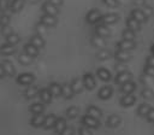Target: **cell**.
<instances>
[{
	"mask_svg": "<svg viewBox=\"0 0 154 135\" xmlns=\"http://www.w3.org/2000/svg\"><path fill=\"white\" fill-rule=\"evenodd\" d=\"M101 19H102V16H101L100 11L96 10V8L90 10V11L87 13V16H85V20H87L89 24H97L99 22H101Z\"/></svg>",
	"mask_w": 154,
	"mask_h": 135,
	"instance_id": "obj_1",
	"label": "cell"
},
{
	"mask_svg": "<svg viewBox=\"0 0 154 135\" xmlns=\"http://www.w3.org/2000/svg\"><path fill=\"white\" fill-rule=\"evenodd\" d=\"M34 81H35V76L30 72H23L17 77V83L22 86H30Z\"/></svg>",
	"mask_w": 154,
	"mask_h": 135,
	"instance_id": "obj_2",
	"label": "cell"
},
{
	"mask_svg": "<svg viewBox=\"0 0 154 135\" xmlns=\"http://www.w3.org/2000/svg\"><path fill=\"white\" fill-rule=\"evenodd\" d=\"M82 124L90 128V129H97L100 127V122H99V118H94L89 115H85L83 118H82Z\"/></svg>",
	"mask_w": 154,
	"mask_h": 135,
	"instance_id": "obj_3",
	"label": "cell"
},
{
	"mask_svg": "<svg viewBox=\"0 0 154 135\" xmlns=\"http://www.w3.org/2000/svg\"><path fill=\"white\" fill-rule=\"evenodd\" d=\"M131 77H132V75H131L129 71L118 72L117 76H116V78H114V82H116L117 84H120V86H122V84H124V83L131 81Z\"/></svg>",
	"mask_w": 154,
	"mask_h": 135,
	"instance_id": "obj_4",
	"label": "cell"
},
{
	"mask_svg": "<svg viewBox=\"0 0 154 135\" xmlns=\"http://www.w3.org/2000/svg\"><path fill=\"white\" fill-rule=\"evenodd\" d=\"M83 83H84V88H87L88 90H91V89H94L95 88V86H96V81H95V77L91 75V74H84V76H83Z\"/></svg>",
	"mask_w": 154,
	"mask_h": 135,
	"instance_id": "obj_5",
	"label": "cell"
},
{
	"mask_svg": "<svg viewBox=\"0 0 154 135\" xmlns=\"http://www.w3.org/2000/svg\"><path fill=\"white\" fill-rule=\"evenodd\" d=\"M114 58L117 59V61L120 63H126L131 59V54L129 53V51H124V49H118L114 53Z\"/></svg>",
	"mask_w": 154,
	"mask_h": 135,
	"instance_id": "obj_6",
	"label": "cell"
},
{
	"mask_svg": "<svg viewBox=\"0 0 154 135\" xmlns=\"http://www.w3.org/2000/svg\"><path fill=\"white\" fill-rule=\"evenodd\" d=\"M42 11H43L45 13H47V14H51V16H57V14L59 13L58 6L51 4L49 1H47V2H45V4L42 5Z\"/></svg>",
	"mask_w": 154,
	"mask_h": 135,
	"instance_id": "obj_7",
	"label": "cell"
},
{
	"mask_svg": "<svg viewBox=\"0 0 154 135\" xmlns=\"http://www.w3.org/2000/svg\"><path fill=\"white\" fill-rule=\"evenodd\" d=\"M95 33H96V35H99V36H102V37H107V36H109L111 35V30L108 29V27L106 25V24H96V27H95Z\"/></svg>",
	"mask_w": 154,
	"mask_h": 135,
	"instance_id": "obj_8",
	"label": "cell"
},
{
	"mask_svg": "<svg viewBox=\"0 0 154 135\" xmlns=\"http://www.w3.org/2000/svg\"><path fill=\"white\" fill-rule=\"evenodd\" d=\"M135 42L134 41H130V40H122L117 43V48L118 49H124V51H131L135 48Z\"/></svg>",
	"mask_w": 154,
	"mask_h": 135,
	"instance_id": "obj_9",
	"label": "cell"
},
{
	"mask_svg": "<svg viewBox=\"0 0 154 135\" xmlns=\"http://www.w3.org/2000/svg\"><path fill=\"white\" fill-rule=\"evenodd\" d=\"M118 19H119V16H118V14H116V13H107V14L102 16L101 22H102L103 24H106V25H111V24L117 23Z\"/></svg>",
	"mask_w": 154,
	"mask_h": 135,
	"instance_id": "obj_10",
	"label": "cell"
},
{
	"mask_svg": "<svg viewBox=\"0 0 154 135\" xmlns=\"http://www.w3.org/2000/svg\"><path fill=\"white\" fill-rule=\"evenodd\" d=\"M96 75H97V77H99L101 81H103V82H108V81H111V78H112L111 72H109L107 69H105V68L97 69V70H96Z\"/></svg>",
	"mask_w": 154,
	"mask_h": 135,
	"instance_id": "obj_11",
	"label": "cell"
},
{
	"mask_svg": "<svg viewBox=\"0 0 154 135\" xmlns=\"http://www.w3.org/2000/svg\"><path fill=\"white\" fill-rule=\"evenodd\" d=\"M40 22H42L45 25H47V27H54L55 24H57V18H55V16H51V14H47V13H45L41 18H40Z\"/></svg>",
	"mask_w": 154,
	"mask_h": 135,
	"instance_id": "obj_12",
	"label": "cell"
},
{
	"mask_svg": "<svg viewBox=\"0 0 154 135\" xmlns=\"http://www.w3.org/2000/svg\"><path fill=\"white\" fill-rule=\"evenodd\" d=\"M112 93H113L112 87H109V86H105V87H102V88L99 90V94H97V95H99V98H100L101 100H107V99L111 98Z\"/></svg>",
	"mask_w": 154,
	"mask_h": 135,
	"instance_id": "obj_13",
	"label": "cell"
},
{
	"mask_svg": "<svg viewBox=\"0 0 154 135\" xmlns=\"http://www.w3.org/2000/svg\"><path fill=\"white\" fill-rule=\"evenodd\" d=\"M38 96H40V100L43 102V104H49L52 101V93L49 92V89H41L38 92Z\"/></svg>",
	"mask_w": 154,
	"mask_h": 135,
	"instance_id": "obj_14",
	"label": "cell"
},
{
	"mask_svg": "<svg viewBox=\"0 0 154 135\" xmlns=\"http://www.w3.org/2000/svg\"><path fill=\"white\" fill-rule=\"evenodd\" d=\"M135 101H136V96H134L132 94H125L120 99V105L124 106V107H129V106L134 105Z\"/></svg>",
	"mask_w": 154,
	"mask_h": 135,
	"instance_id": "obj_15",
	"label": "cell"
},
{
	"mask_svg": "<svg viewBox=\"0 0 154 135\" xmlns=\"http://www.w3.org/2000/svg\"><path fill=\"white\" fill-rule=\"evenodd\" d=\"M131 17L135 18L136 20H138L140 23H144L147 20V17L143 12V10H140V8H135L131 11Z\"/></svg>",
	"mask_w": 154,
	"mask_h": 135,
	"instance_id": "obj_16",
	"label": "cell"
},
{
	"mask_svg": "<svg viewBox=\"0 0 154 135\" xmlns=\"http://www.w3.org/2000/svg\"><path fill=\"white\" fill-rule=\"evenodd\" d=\"M90 41H91V45H93L94 47H96V48H105V46H106L105 37L99 36V35H96V34L91 37Z\"/></svg>",
	"mask_w": 154,
	"mask_h": 135,
	"instance_id": "obj_17",
	"label": "cell"
},
{
	"mask_svg": "<svg viewBox=\"0 0 154 135\" xmlns=\"http://www.w3.org/2000/svg\"><path fill=\"white\" fill-rule=\"evenodd\" d=\"M45 119H46V116H43L42 113H38V115H35V116L31 118L30 123H31V125H32V127L38 128V127H41V125L43 127Z\"/></svg>",
	"mask_w": 154,
	"mask_h": 135,
	"instance_id": "obj_18",
	"label": "cell"
},
{
	"mask_svg": "<svg viewBox=\"0 0 154 135\" xmlns=\"http://www.w3.org/2000/svg\"><path fill=\"white\" fill-rule=\"evenodd\" d=\"M16 52V49H14V46L13 45H10V43H4V45H1L0 46V54L1 55H11V54H13Z\"/></svg>",
	"mask_w": 154,
	"mask_h": 135,
	"instance_id": "obj_19",
	"label": "cell"
},
{
	"mask_svg": "<svg viewBox=\"0 0 154 135\" xmlns=\"http://www.w3.org/2000/svg\"><path fill=\"white\" fill-rule=\"evenodd\" d=\"M24 4H25V0H12L11 4H10V10H11V12H13V13L19 12V11L23 8Z\"/></svg>",
	"mask_w": 154,
	"mask_h": 135,
	"instance_id": "obj_20",
	"label": "cell"
},
{
	"mask_svg": "<svg viewBox=\"0 0 154 135\" xmlns=\"http://www.w3.org/2000/svg\"><path fill=\"white\" fill-rule=\"evenodd\" d=\"M48 89H49V92L52 93L53 96H59L63 93V86H60L59 83H55V82L51 83Z\"/></svg>",
	"mask_w": 154,
	"mask_h": 135,
	"instance_id": "obj_21",
	"label": "cell"
},
{
	"mask_svg": "<svg viewBox=\"0 0 154 135\" xmlns=\"http://www.w3.org/2000/svg\"><path fill=\"white\" fill-rule=\"evenodd\" d=\"M57 117L54 115H48L46 116V119H45V123H43V128L45 129H51V128H54L55 125V122H57Z\"/></svg>",
	"mask_w": 154,
	"mask_h": 135,
	"instance_id": "obj_22",
	"label": "cell"
},
{
	"mask_svg": "<svg viewBox=\"0 0 154 135\" xmlns=\"http://www.w3.org/2000/svg\"><path fill=\"white\" fill-rule=\"evenodd\" d=\"M71 87L73 89L75 93H81L84 88V83H83V80L82 78H75L71 83Z\"/></svg>",
	"mask_w": 154,
	"mask_h": 135,
	"instance_id": "obj_23",
	"label": "cell"
},
{
	"mask_svg": "<svg viewBox=\"0 0 154 135\" xmlns=\"http://www.w3.org/2000/svg\"><path fill=\"white\" fill-rule=\"evenodd\" d=\"M43 110H45V106H43V102H42V101H41V102H34V104H31L30 107H29V111H30L31 113H34V115L42 113Z\"/></svg>",
	"mask_w": 154,
	"mask_h": 135,
	"instance_id": "obj_24",
	"label": "cell"
},
{
	"mask_svg": "<svg viewBox=\"0 0 154 135\" xmlns=\"http://www.w3.org/2000/svg\"><path fill=\"white\" fill-rule=\"evenodd\" d=\"M120 89H122V92L124 94H131L136 89V83H134L132 81H129V82L122 84V88Z\"/></svg>",
	"mask_w": 154,
	"mask_h": 135,
	"instance_id": "obj_25",
	"label": "cell"
},
{
	"mask_svg": "<svg viewBox=\"0 0 154 135\" xmlns=\"http://www.w3.org/2000/svg\"><path fill=\"white\" fill-rule=\"evenodd\" d=\"M140 24H141V23H140L138 20H136L135 18H132V17H130V18H128V19H126V27H128L129 29L134 30V31L140 30V28H141V25H140Z\"/></svg>",
	"mask_w": 154,
	"mask_h": 135,
	"instance_id": "obj_26",
	"label": "cell"
},
{
	"mask_svg": "<svg viewBox=\"0 0 154 135\" xmlns=\"http://www.w3.org/2000/svg\"><path fill=\"white\" fill-rule=\"evenodd\" d=\"M24 52L28 53V54H30V55L34 58V57H36V55L38 54V48H37L36 46H34L31 42H29V43H26V45L24 46Z\"/></svg>",
	"mask_w": 154,
	"mask_h": 135,
	"instance_id": "obj_27",
	"label": "cell"
},
{
	"mask_svg": "<svg viewBox=\"0 0 154 135\" xmlns=\"http://www.w3.org/2000/svg\"><path fill=\"white\" fill-rule=\"evenodd\" d=\"M38 88L37 87H35V86H30V87H28L26 89H25V92H24V95H25V98L26 99H32V98H35L37 94H38Z\"/></svg>",
	"mask_w": 154,
	"mask_h": 135,
	"instance_id": "obj_28",
	"label": "cell"
},
{
	"mask_svg": "<svg viewBox=\"0 0 154 135\" xmlns=\"http://www.w3.org/2000/svg\"><path fill=\"white\" fill-rule=\"evenodd\" d=\"M87 115H89V116H91V117H94V118H100L101 116H102V112H101V110L100 108H97L96 106H88V108H87Z\"/></svg>",
	"mask_w": 154,
	"mask_h": 135,
	"instance_id": "obj_29",
	"label": "cell"
},
{
	"mask_svg": "<svg viewBox=\"0 0 154 135\" xmlns=\"http://www.w3.org/2000/svg\"><path fill=\"white\" fill-rule=\"evenodd\" d=\"M30 42L34 45V46H36L37 48H42L43 46H45V40L42 39V35H34L31 39H30Z\"/></svg>",
	"mask_w": 154,
	"mask_h": 135,
	"instance_id": "obj_30",
	"label": "cell"
},
{
	"mask_svg": "<svg viewBox=\"0 0 154 135\" xmlns=\"http://www.w3.org/2000/svg\"><path fill=\"white\" fill-rule=\"evenodd\" d=\"M18 61L22 64V65H29V64H31V61H32V57L30 55V54H28V53H20L19 55H18Z\"/></svg>",
	"mask_w": 154,
	"mask_h": 135,
	"instance_id": "obj_31",
	"label": "cell"
},
{
	"mask_svg": "<svg viewBox=\"0 0 154 135\" xmlns=\"http://www.w3.org/2000/svg\"><path fill=\"white\" fill-rule=\"evenodd\" d=\"M1 64H2V66H4V69H5V71H6V75H8V76H13V75H14L16 69H14V66H13V64H12L11 61L4 60Z\"/></svg>",
	"mask_w": 154,
	"mask_h": 135,
	"instance_id": "obj_32",
	"label": "cell"
},
{
	"mask_svg": "<svg viewBox=\"0 0 154 135\" xmlns=\"http://www.w3.org/2000/svg\"><path fill=\"white\" fill-rule=\"evenodd\" d=\"M73 94H75V92H73L71 84H67V83H66V84L63 86V93H61V95H63L65 99H71V98L73 96Z\"/></svg>",
	"mask_w": 154,
	"mask_h": 135,
	"instance_id": "obj_33",
	"label": "cell"
},
{
	"mask_svg": "<svg viewBox=\"0 0 154 135\" xmlns=\"http://www.w3.org/2000/svg\"><path fill=\"white\" fill-rule=\"evenodd\" d=\"M119 123H120V118H119V116H117V115H111V116L107 118V121H106V124H107L109 128H116Z\"/></svg>",
	"mask_w": 154,
	"mask_h": 135,
	"instance_id": "obj_34",
	"label": "cell"
},
{
	"mask_svg": "<svg viewBox=\"0 0 154 135\" xmlns=\"http://www.w3.org/2000/svg\"><path fill=\"white\" fill-rule=\"evenodd\" d=\"M66 128V121L64 118H58L57 122H55V125H54V129L57 131V134H61L64 131V129Z\"/></svg>",
	"mask_w": 154,
	"mask_h": 135,
	"instance_id": "obj_35",
	"label": "cell"
},
{
	"mask_svg": "<svg viewBox=\"0 0 154 135\" xmlns=\"http://www.w3.org/2000/svg\"><path fill=\"white\" fill-rule=\"evenodd\" d=\"M96 58H97L99 60H107V59L111 58V53H109V51L101 48V49L96 53Z\"/></svg>",
	"mask_w": 154,
	"mask_h": 135,
	"instance_id": "obj_36",
	"label": "cell"
},
{
	"mask_svg": "<svg viewBox=\"0 0 154 135\" xmlns=\"http://www.w3.org/2000/svg\"><path fill=\"white\" fill-rule=\"evenodd\" d=\"M150 111V106L148 105V104H141L140 106H138V108H137V113L140 115V116H147L148 115V112Z\"/></svg>",
	"mask_w": 154,
	"mask_h": 135,
	"instance_id": "obj_37",
	"label": "cell"
},
{
	"mask_svg": "<svg viewBox=\"0 0 154 135\" xmlns=\"http://www.w3.org/2000/svg\"><path fill=\"white\" fill-rule=\"evenodd\" d=\"M19 35L18 34H16V33H12L11 35H8L7 37H6V42L7 43H10V45H17L18 42H19Z\"/></svg>",
	"mask_w": 154,
	"mask_h": 135,
	"instance_id": "obj_38",
	"label": "cell"
},
{
	"mask_svg": "<svg viewBox=\"0 0 154 135\" xmlns=\"http://www.w3.org/2000/svg\"><path fill=\"white\" fill-rule=\"evenodd\" d=\"M78 107H76V106H71V107H69L67 110H66V116L70 118V119H73V118H76L77 116H78Z\"/></svg>",
	"mask_w": 154,
	"mask_h": 135,
	"instance_id": "obj_39",
	"label": "cell"
},
{
	"mask_svg": "<svg viewBox=\"0 0 154 135\" xmlns=\"http://www.w3.org/2000/svg\"><path fill=\"white\" fill-rule=\"evenodd\" d=\"M122 36H123V39H124V40H130V41H134V40H135V31L128 28V29H125V30L123 31Z\"/></svg>",
	"mask_w": 154,
	"mask_h": 135,
	"instance_id": "obj_40",
	"label": "cell"
},
{
	"mask_svg": "<svg viewBox=\"0 0 154 135\" xmlns=\"http://www.w3.org/2000/svg\"><path fill=\"white\" fill-rule=\"evenodd\" d=\"M47 25H45L42 22H38L37 24H36V27H35V30H36V33L38 34V35H43V34H46V31H47Z\"/></svg>",
	"mask_w": 154,
	"mask_h": 135,
	"instance_id": "obj_41",
	"label": "cell"
},
{
	"mask_svg": "<svg viewBox=\"0 0 154 135\" xmlns=\"http://www.w3.org/2000/svg\"><path fill=\"white\" fill-rule=\"evenodd\" d=\"M142 96H143L144 99H153L154 92H153L150 88H144V89L142 90Z\"/></svg>",
	"mask_w": 154,
	"mask_h": 135,
	"instance_id": "obj_42",
	"label": "cell"
},
{
	"mask_svg": "<svg viewBox=\"0 0 154 135\" xmlns=\"http://www.w3.org/2000/svg\"><path fill=\"white\" fill-rule=\"evenodd\" d=\"M10 16L8 14H1L0 16V27H5V25H8L10 24Z\"/></svg>",
	"mask_w": 154,
	"mask_h": 135,
	"instance_id": "obj_43",
	"label": "cell"
},
{
	"mask_svg": "<svg viewBox=\"0 0 154 135\" xmlns=\"http://www.w3.org/2000/svg\"><path fill=\"white\" fill-rule=\"evenodd\" d=\"M12 33H13V30H12V28H11L10 25L1 27V35H2V36L7 37V36H8V35H11Z\"/></svg>",
	"mask_w": 154,
	"mask_h": 135,
	"instance_id": "obj_44",
	"label": "cell"
},
{
	"mask_svg": "<svg viewBox=\"0 0 154 135\" xmlns=\"http://www.w3.org/2000/svg\"><path fill=\"white\" fill-rule=\"evenodd\" d=\"M102 1H103V4H105L106 6L112 7V8L119 6V1H118V0H102Z\"/></svg>",
	"mask_w": 154,
	"mask_h": 135,
	"instance_id": "obj_45",
	"label": "cell"
},
{
	"mask_svg": "<svg viewBox=\"0 0 154 135\" xmlns=\"http://www.w3.org/2000/svg\"><path fill=\"white\" fill-rule=\"evenodd\" d=\"M116 71H117V72L128 71V66L125 65V63H120V61H118V63L116 64Z\"/></svg>",
	"mask_w": 154,
	"mask_h": 135,
	"instance_id": "obj_46",
	"label": "cell"
},
{
	"mask_svg": "<svg viewBox=\"0 0 154 135\" xmlns=\"http://www.w3.org/2000/svg\"><path fill=\"white\" fill-rule=\"evenodd\" d=\"M143 71H144V74H146L147 76L154 77V66H152V65H146L144 69H143Z\"/></svg>",
	"mask_w": 154,
	"mask_h": 135,
	"instance_id": "obj_47",
	"label": "cell"
},
{
	"mask_svg": "<svg viewBox=\"0 0 154 135\" xmlns=\"http://www.w3.org/2000/svg\"><path fill=\"white\" fill-rule=\"evenodd\" d=\"M10 4H11L10 0H0V11L4 12L7 8H10Z\"/></svg>",
	"mask_w": 154,
	"mask_h": 135,
	"instance_id": "obj_48",
	"label": "cell"
},
{
	"mask_svg": "<svg viewBox=\"0 0 154 135\" xmlns=\"http://www.w3.org/2000/svg\"><path fill=\"white\" fill-rule=\"evenodd\" d=\"M143 12H144L146 17H147V18H149L150 16H153V13H154V10H153L150 6H143Z\"/></svg>",
	"mask_w": 154,
	"mask_h": 135,
	"instance_id": "obj_49",
	"label": "cell"
},
{
	"mask_svg": "<svg viewBox=\"0 0 154 135\" xmlns=\"http://www.w3.org/2000/svg\"><path fill=\"white\" fill-rule=\"evenodd\" d=\"M79 135H93L91 131H90V128L83 125L81 129H79Z\"/></svg>",
	"mask_w": 154,
	"mask_h": 135,
	"instance_id": "obj_50",
	"label": "cell"
},
{
	"mask_svg": "<svg viewBox=\"0 0 154 135\" xmlns=\"http://www.w3.org/2000/svg\"><path fill=\"white\" fill-rule=\"evenodd\" d=\"M73 134H75L73 128H71V127H66V128L64 129V131H63L60 135H73Z\"/></svg>",
	"mask_w": 154,
	"mask_h": 135,
	"instance_id": "obj_51",
	"label": "cell"
},
{
	"mask_svg": "<svg viewBox=\"0 0 154 135\" xmlns=\"http://www.w3.org/2000/svg\"><path fill=\"white\" fill-rule=\"evenodd\" d=\"M134 4L136 7H143L146 5V0H134Z\"/></svg>",
	"mask_w": 154,
	"mask_h": 135,
	"instance_id": "obj_52",
	"label": "cell"
},
{
	"mask_svg": "<svg viewBox=\"0 0 154 135\" xmlns=\"http://www.w3.org/2000/svg\"><path fill=\"white\" fill-rule=\"evenodd\" d=\"M147 119L149 122H154V108H150V111L147 115Z\"/></svg>",
	"mask_w": 154,
	"mask_h": 135,
	"instance_id": "obj_53",
	"label": "cell"
},
{
	"mask_svg": "<svg viewBox=\"0 0 154 135\" xmlns=\"http://www.w3.org/2000/svg\"><path fill=\"white\" fill-rule=\"evenodd\" d=\"M146 63H147V65H152V66H154V55L152 54V55L147 57V60H146Z\"/></svg>",
	"mask_w": 154,
	"mask_h": 135,
	"instance_id": "obj_54",
	"label": "cell"
},
{
	"mask_svg": "<svg viewBox=\"0 0 154 135\" xmlns=\"http://www.w3.org/2000/svg\"><path fill=\"white\" fill-rule=\"evenodd\" d=\"M51 4H53V5H55V6H61L63 4H64V0H48Z\"/></svg>",
	"mask_w": 154,
	"mask_h": 135,
	"instance_id": "obj_55",
	"label": "cell"
},
{
	"mask_svg": "<svg viewBox=\"0 0 154 135\" xmlns=\"http://www.w3.org/2000/svg\"><path fill=\"white\" fill-rule=\"evenodd\" d=\"M5 75H6V71H5L4 66H2V64H0V78H4Z\"/></svg>",
	"mask_w": 154,
	"mask_h": 135,
	"instance_id": "obj_56",
	"label": "cell"
},
{
	"mask_svg": "<svg viewBox=\"0 0 154 135\" xmlns=\"http://www.w3.org/2000/svg\"><path fill=\"white\" fill-rule=\"evenodd\" d=\"M29 1H30L31 4H36V2H38L40 0H29Z\"/></svg>",
	"mask_w": 154,
	"mask_h": 135,
	"instance_id": "obj_57",
	"label": "cell"
},
{
	"mask_svg": "<svg viewBox=\"0 0 154 135\" xmlns=\"http://www.w3.org/2000/svg\"><path fill=\"white\" fill-rule=\"evenodd\" d=\"M150 52H152V54L154 55V45H153V46L150 47Z\"/></svg>",
	"mask_w": 154,
	"mask_h": 135,
	"instance_id": "obj_58",
	"label": "cell"
}]
</instances>
